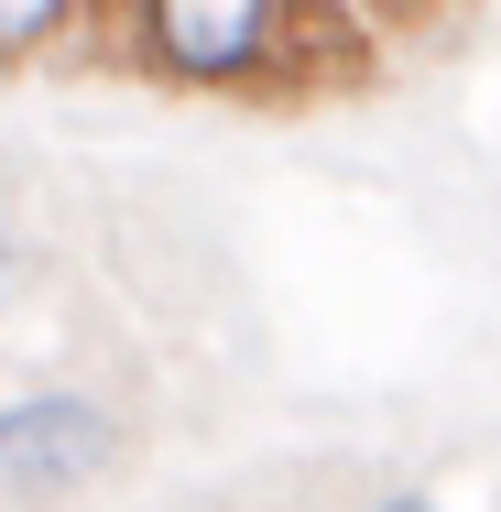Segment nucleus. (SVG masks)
<instances>
[{
    "mask_svg": "<svg viewBox=\"0 0 501 512\" xmlns=\"http://www.w3.org/2000/svg\"><path fill=\"white\" fill-rule=\"evenodd\" d=\"M11 273H22V251H11V229H0V284H11Z\"/></svg>",
    "mask_w": 501,
    "mask_h": 512,
    "instance_id": "39448f33",
    "label": "nucleus"
},
{
    "mask_svg": "<svg viewBox=\"0 0 501 512\" xmlns=\"http://www.w3.org/2000/svg\"><path fill=\"white\" fill-rule=\"evenodd\" d=\"M360 11H371V22L393 33V44H414V33H447V22L469 11V0H360Z\"/></svg>",
    "mask_w": 501,
    "mask_h": 512,
    "instance_id": "20e7f679",
    "label": "nucleus"
},
{
    "mask_svg": "<svg viewBox=\"0 0 501 512\" xmlns=\"http://www.w3.org/2000/svg\"><path fill=\"white\" fill-rule=\"evenodd\" d=\"M109 458H120V414L99 393H22V404H0V502L88 491Z\"/></svg>",
    "mask_w": 501,
    "mask_h": 512,
    "instance_id": "f03ea898",
    "label": "nucleus"
},
{
    "mask_svg": "<svg viewBox=\"0 0 501 512\" xmlns=\"http://www.w3.org/2000/svg\"><path fill=\"white\" fill-rule=\"evenodd\" d=\"M77 22H88V0H0V77L44 66V55H55Z\"/></svg>",
    "mask_w": 501,
    "mask_h": 512,
    "instance_id": "7ed1b4c3",
    "label": "nucleus"
},
{
    "mask_svg": "<svg viewBox=\"0 0 501 512\" xmlns=\"http://www.w3.org/2000/svg\"><path fill=\"white\" fill-rule=\"evenodd\" d=\"M382 512H436V502H425V491H403V502H382Z\"/></svg>",
    "mask_w": 501,
    "mask_h": 512,
    "instance_id": "423d86ee",
    "label": "nucleus"
},
{
    "mask_svg": "<svg viewBox=\"0 0 501 512\" xmlns=\"http://www.w3.org/2000/svg\"><path fill=\"white\" fill-rule=\"evenodd\" d=\"M120 66L186 99H251V109H316L371 88V33L349 0H88Z\"/></svg>",
    "mask_w": 501,
    "mask_h": 512,
    "instance_id": "f257e3e1",
    "label": "nucleus"
}]
</instances>
